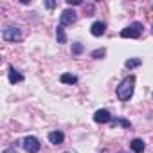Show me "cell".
I'll return each mask as SVG.
<instances>
[{"mask_svg": "<svg viewBox=\"0 0 153 153\" xmlns=\"http://www.w3.org/2000/svg\"><path fill=\"white\" fill-rule=\"evenodd\" d=\"M94 121L99 123V124H105V123H110L112 121V115H110L108 110H97L94 114Z\"/></svg>", "mask_w": 153, "mask_h": 153, "instance_id": "8992f818", "label": "cell"}, {"mask_svg": "<svg viewBox=\"0 0 153 153\" xmlns=\"http://www.w3.org/2000/svg\"><path fill=\"white\" fill-rule=\"evenodd\" d=\"M105 31H106V24H103V22H94L92 27H90L92 36H103Z\"/></svg>", "mask_w": 153, "mask_h": 153, "instance_id": "52a82bcc", "label": "cell"}, {"mask_svg": "<svg viewBox=\"0 0 153 153\" xmlns=\"http://www.w3.org/2000/svg\"><path fill=\"white\" fill-rule=\"evenodd\" d=\"M140 33H142V24L133 22V24H130L126 29L121 31V38H139Z\"/></svg>", "mask_w": 153, "mask_h": 153, "instance_id": "7a4b0ae2", "label": "cell"}, {"mask_svg": "<svg viewBox=\"0 0 153 153\" xmlns=\"http://www.w3.org/2000/svg\"><path fill=\"white\" fill-rule=\"evenodd\" d=\"M105 54H106V51H105V49H96V51L92 52V58H96V59H101Z\"/></svg>", "mask_w": 153, "mask_h": 153, "instance_id": "5bb4252c", "label": "cell"}, {"mask_svg": "<svg viewBox=\"0 0 153 153\" xmlns=\"http://www.w3.org/2000/svg\"><path fill=\"white\" fill-rule=\"evenodd\" d=\"M68 6H81V0H67Z\"/></svg>", "mask_w": 153, "mask_h": 153, "instance_id": "e0dca14e", "label": "cell"}, {"mask_svg": "<svg viewBox=\"0 0 153 153\" xmlns=\"http://www.w3.org/2000/svg\"><path fill=\"white\" fill-rule=\"evenodd\" d=\"M59 81L65 83V85H76V83H78V78H76L74 74H61L59 76Z\"/></svg>", "mask_w": 153, "mask_h": 153, "instance_id": "9c48e42d", "label": "cell"}, {"mask_svg": "<svg viewBox=\"0 0 153 153\" xmlns=\"http://www.w3.org/2000/svg\"><path fill=\"white\" fill-rule=\"evenodd\" d=\"M45 6H47V9H54V7H56V2H52V0H47Z\"/></svg>", "mask_w": 153, "mask_h": 153, "instance_id": "ac0fdd59", "label": "cell"}, {"mask_svg": "<svg viewBox=\"0 0 153 153\" xmlns=\"http://www.w3.org/2000/svg\"><path fill=\"white\" fill-rule=\"evenodd\" d=\"M115 124H121V126H124V128H130V121H126V119H115L114 121V126Z\"/></svg>", "mask_w": 153, "mask_h": 153, "instance_id": "2e32d148", "label": "cell"}, {"mask_svg": "<svg viewBox=\"0 0 153 153\" xmlns=\"http://www.w3.org/2000/svg\"><path fill=\"white\" fill-rule=\"evenodd\" d=\"M76 13L72 11V9H65L63 13H61V16H59V22H61V27L63 25H72L74 22H76Z\"/></svg>", "mask_w": 153, "mask_h": 153, "instance_id": "5b68a950", "label": "cell"}, {"mask_svg": "<svg viewBox=\"0 0 153 153\" xmlns=\"http://www.w3.org/2000/svg\"><path fill=\"white\" fill-rule=\"evenodd\" d=\"M133 88H135V76H128L117 87V97L121 101H128L133 96Z\"/></svg>", "mask_w": 153, "mask_h": 153, "instance_id": "6da1fadb", "label": "cell"}, {"mask_svg": "<svg viewBox=\"0 0 153 153\" xmlns=\"http://www.w3.org/2000/svg\"><path fill=\"white\" fill-rule=\"evenodd\" d=\"M24 149H25L27 153H38V151H40V140H38L36 137H33V135L25 137V139H24Z\"/></svg>", "mask_w": 153, "mask_h": 153, "instance_id": "277c9868", "label": "cell"}, {"mask_svg": "<svg viewBox=\"0 0 153 153\" xmlns=\"http://www.w3.org/2000/svg\"><path fill=\"white\" fill-rule=\"evenodd\" d=\"M63 139H65V135H63L61 131H51V133H49V140H51L52 144H61Z\"/></svg>", "mask_w": 153, "mask_h": 153, "instance_id": "30bf717a", "label": "cell"}, {"mask_svg": "<svg viewBox=\"0 0 153 153\" xmlns=\"http://www.w3.org/2000/svg\"><path fill=\"white\" fill-rule=\"evenodd\" d=\"M140 59L139 58H131V59H126V63H124V67L126 68H135V67H140Z\"/></svg>", "mask_w": 153, "mask_h": 153, "instance_id": "4fadbf2b", "label": "cell"}, {"mask_svg": "<svg viewBox=\"0 0 153 153\" xmlns=\"http://www.w3.org/2000/svg\"><path fill=\"white\" fill-rule=\"evenodd\" d=\"M130 148H131L135 153H144L146 144H144V140H142V139H133V140H131V144H130Z\"/></svg>", "mask_w": 153, "mask_h": 153, "instance_id": "ba28073f", "label": "cell"}, {"mask_svg": "<svg viewBox=\"0 0 153 153\" xmlns=\"http://www.w3.org/2000/svg\"><path fill=\"white\" fill-rule=\"evenodd\" d=\"M56 40H58V43H65L67 42V34H65V31H63L61 25L56 27Z\"/></svg>", "mask_w": 153, "mask_h": 153, "instance_id": "7c38bea8", "label": "cell"}, {"mask_svg": "<svg viewBox=\"0 0 153 153\" xmlns=\"http://www.w3.org/2000/svg\"><path fill=\"white\" fill-rule=\"evenodd\" d=\"M4 153H15V151H13V149H6Z\"/></svg>", "mask_w": 153, "mask_h": 153, "instance_id": "d6986e66", "label": "cell"}, {"mask_svg": "<svg viewBox=\"0 0 153 153\" xmlns=\"http://www.w3.org/2000/svg\"><path fill=\"white\" fill-rule=\"evenodd\" d=\"M22 79H24V76H22L18 70H15V68L11 67V68H9V81H11V83H20Z\"/></svg>", "mask_w": 153, "mask_h": 153, "instance_id": "8fae6325", "label": "cell"}, {"mask_svg": "<svg viewBox=\"0 0 153 153\" xmlns=\"http://www.w3.org/2000/svg\"><path fill=\"white\" fill-rule=\"evenodd\" d=\"M72 52H74V54H81V52H83V45H81V43H74V45H72Z\"/></svg>", "mask_w": 153, "mask_h": 153, "instance_id": "9a60e30c", "label": "cell"}, {"mask_svg": "<svg viewBox=\"0 0 153 153\" xmlns=\"http://www.w3.org/2000/svg\"><path fill=\"white\" fill-rule=\"evenodd\" d=\"M2 36H4V40H7V42H15V40H20V38H22V31H20L18 27L7 25V27H4V31H2Z\"/></svg>", "mask_w": 153, "mask_h": 153, "instance_id": "3957f363", "label": "cell"}]
</instances>
